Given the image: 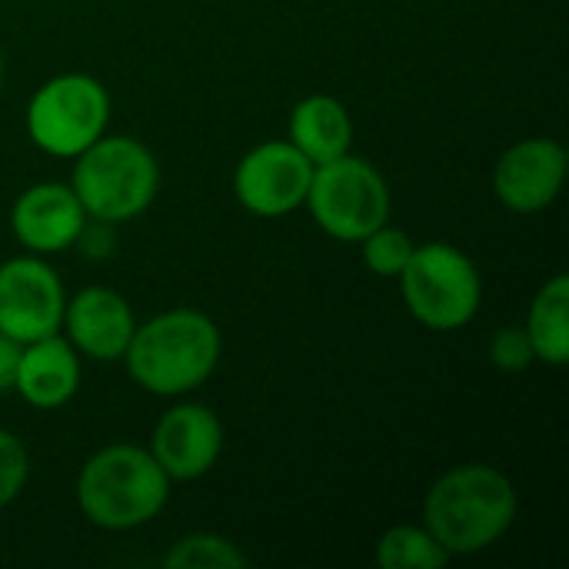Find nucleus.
<instances>
[{"label": "nucleus", "instance_id": "21", "mask_svg": "<svg viewBox=\"0 0 569 569\" xmlns=\"http://www.w3.org/2000/svg\"><path fill=\"white\" fill-rule=\"evenodd\" d=\"M490 363L503 373H523L530 363H537L533 343L523 327H500L490 340Z\"/></svg>", "mask_w": 569, "mask_h": 569}, {"label": "nucleus", "instance_id": "2", "mask_svg": "<svg viewBox=\"0 0 569 569\" xmlns=\"http://www.w3.org/2000/svg\"><path fill=\"white\" fill-rule=\"evenodd\" d=\"M223 357V333L203 310L173 307L137 323L123 367L153 397H187L203 387Z\"/></svg>", "mask_w": 569, "mask_h": 569}, {"label": "nucleus", "instance_id": "23", "mask_svg": "<svg viewBox=\"0 0 569 569\" xmlns=\"http://www.w3.org/2000/svg\"><path fill=\"white\" fill-rule=\"evenodd\" d=\"M3 73H7V63H3V50H0V87H3Z\"/></svg>", "mask_w": 569, "mask_h": 569}, {"label": "nucleus", "instance_id": "4", "mask_svg": "<svg viewBox=\"0 0 569 569\" xmlns=\"http://www.w3.org/2000/svg\"><path fill=\"white\" fill-rule=\"evenodd\" d=\"M70 187L93 223H127L150 210L160 190L153 150L130 133H103L73 157Z\"/></svg>", "mask_w": 569, "mask_h": 569}, {"label": "nucleus", "instance_id": "20", "mask_svg": "<svg viewBox=\"0 0 569 569\" xmlns=\"http://www.w3.org/2000/svg\"><path fill=\"white\" fill-rule=\"evenodd\" d=\"M27 477H30V453L23 440L0 427V510L23 493Z\"/></svg>", "mask_w": 569, "mask_h": 569}, {"label": "nucleus", "instance_id": "13", "mask_svg": "<svg viewBox=\"0 0 569 569\" xmlns=\"http://www.w3.org/2000/svg\"><path fill=\"white\" fill-rule=\"evenodd\" d=\"M133 330V307L113 287H83L80 293L67 297L60 333L73 343L80 357H90L97 363H117L123 360Z\"/></svg>", "mask_w": 569, "mask_h": 569}, {"label": "nucleus", "instance_id": "19", "mask_svg": "<svg viewBox=\"0 0 569 569\" xmlns=\"http://www.w3.org/2000/svg\"><path fill=\"white\" fill-rule=\"evenodd\" d=\"M413 237L400 227H390V220L377 230H370L363 240H360V257H363V267L373 273V277H387V280H397L400 270L407 267L410 253H413Z\"/></svg>", "mask_w": 569, "mask_h": 569}, {"label": "nucleus", "instance_id": "3", "mask_svg": "<svg viewBox=\"0 0 569 569\" xmlns=\"http://www.w3.org/2000/svg\"><path fill=\"white\" fill-rule=\"evenodd\" d=\"M170 487V477L147 447L110 443L80 467L77 507L97 530L127 533L163 513Z\"/></svg>", "mask_w": 569, "mask_h": 569}, {"label": "nucleus", "instance_id": "9", "mask_svg": "<svg viewBox=\"0 0 569 569\" xmlns=\"http://www.w3.org/2000/svg\"><path fill=\"white\" fill-rule=\"evenodd\" d=\"M313 163L290 140L250 147L233 170V197L253 217H287L307 203Z\"/></svg>", "mask_w": 569, "mask_h": 569}, {"label": "nucleus", "instance_id": "6", "mask_svg": "<svg viewBox=\"0 0 569 569\" xmlns=\"http://www.w3.org/2000/svg\"><path fill=\"white\" fill-rule=\"evenodd\" d=\"M303 207L327 237L340 243H360L370 230L390 220L393 197L383 170L350 150L330 163L313 167Z\"/></svg>", "mask_w": 569, "mask_h": 569}, {"label": "nucleus", "instance_id": "5", "mask_svg": "<svg viewBox=\"0 0 569 569\" xmlns=\"http://www.w3.org/2000/svg\"><path fill=\"white\" fill-rule=\"evenodd\" d=\"M397 283L410 317L437 333L463 330L483 303V277L477 263L447 240L417 243Z\"/></svg>", "mask_w": 569, "mask_h": 569}, {"label": "nucleus", "instance_id": "16", "mask_svg": "<svg viewBox=\"0 0 569 569\" xmlns=\"http://www.w3.org/2000/svg\"><path fill=\"white\" fill-rule=\"evenodd\" d=\"M533 353L540 363L547 367H567L569 363V277L557 273L550 277L530 310H527V323H523Z\"/></svg>", "mask_w": 569, "mask_h": 569}, {"label": "nucleus", "instance_id": "17", "mask_svg": "<svg viewBox=\"0 0 569 569\" xmlns=\"http://www.w3.org/2000/svg\"><path fill=\"white\" fill-rule=\"evenodd\" d=\"M453 557L437 543V537L420 523L390 527L373 550V563L380 569H443Z\"/></svg>", "mask_w": 569, "mask_h": 569}, {"label": "nucleus", "instance_id": "1", "mask_svg": "<svg viewBox=\"0 0 569 569\" xmlns=\"http://www.w3.org/2000/svg\"><path fill=\"white\" fill-rule=\"evenodd\" d=\"M520 513L513 480L490 463L447 470L423 497V527L450 557H477L500 543Z\"/></svg>", "mask_w": 569, "mask_h": 569}, {"label": "nucleus", "instance_id": "7", "mask_svg": "<svg viewBox=\"0 0 569 569\" xmlns=\"http://www.w3.org/2000/svg\"><path fill=\"white\" fill-rule=\"evenodd\" d=\"M23 123L37 150L57 160H73L107 133L110 93L90 73H57L37 87V93L27 103Z\"/></svg>", "mask_w": 569, "mask_h": 569}, {"label": "nucleus", "instance_id": "22", "mask_svg": "<svg viewBox=\"0 0 569 569\" xmlns=\"http://www.w3.org/2000/svg\"><path fill=\"white\" fill-rule=\"evenodd\" d=\"M20 347H23V343H17V340H10L7 333H0V393L13 390V377H17Z\"/></svg>", "mask_w": 569, "mask_h": 569}, {"label": "nucleus", "instance_id": "15", "mask_svg": "<svg viewBox=\"0 0 569 569\" xmlns=\"http://www.w3.org/2000/svg\"><path fill=\"white\" fill-rule=\"evenodd\" d=\"M353 117L330 93H310L290 110L287 140L317 167L353 150Z\"/></svg>", "mask_w": 569, "mask_h": 569}, {"label": "nucleus", "instance_id": "11", "mask_svg": "<svg viewBox=\"0 0 569 569\" xmlns=\"http://www.w3.org/2000/svg\"><path fill=\"white\" fill-rule=\"evenodd\" d=\"M147 450L170 477V483L200 480L220 463L223 420L207 403H177L157 420Z\"/></svg>", "mask_w": 569, "mask_h": 569}, {"label": "nucleus", "instance_id": "8", "mask_svg": "<svg viewBox=\"0 0 569 569\" xmlns=\"http://www.w3.org/2000/svg\"><path fill=\"white\" fill-rule=\"evenodd\" d=\"M67 290L47 257L20 253L0 263V333L17 343L60 333Z\"/></svg>", "mask_w": 569, "mask_h": 569}, {"label": "nucleus", "instance_id": "18", "mask_svg": "<svg viewBox=\"0 0 569 569\" xmlns=\"http://www.w3.org/2000/svg\"><path fill=\"white\" fill-rule=\"evenodd\" d=\"M247 563H250V557L233 540H227L220 533L180 537L163 557V567L170 569H243Z\"/></svg>", "mask_w": 569, "mask_h": 569}, {"label": "nucleus", "instance_id": "14", "mask_svg": "<svg viewBox=\"0 0 569 569\" xmlns=\"http://www.w3.org/2000/svg\"><path fill=\"white\" fill-rule=\"evenodd\" d=\"M80 360L83 357L73 350V343L63 333H50L33 343H23L13 390L33 410H60L80 390V377H83Z\"/></svg>", "mask_w": 569, "mask_h": 569}, {"label": "nucleus", "instance_id": "12", "mask_svg": "<svg viewBox=\"0 0 569 569\" xmlns=\"http://www.w3.org/2000/svg\"><path fill=\"white\" fill-rule=\"evenodd\" d=\"M90 217L70 183L43 180L27 187L10 207V230L27 253L53 257L80 243Z\"/></svg>", "mask_w": 569, "mask_h": 569}, {"label": "nucleus", "instance_id": "10", "mask_svg": "<svg viewBox=\"0 0 569 569\" xmlns=\"http://www.w3.org/2000/svg\"><path fill=\"white\" fill-rule=\"evenodd\" d=\"M567 163V147L560 140L523 137L500 153L493 167V193L510 213H540L560 197Z\"/></svg>", "mask_w": 569, "mask_h": 569}]
</instances>
